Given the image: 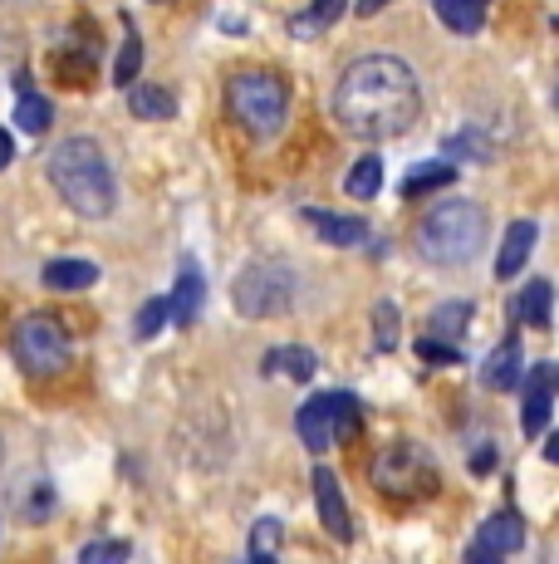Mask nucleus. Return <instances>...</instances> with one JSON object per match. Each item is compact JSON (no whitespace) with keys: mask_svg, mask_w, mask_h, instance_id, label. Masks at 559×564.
Instances as JSON below:
<instances>
[{"mask_svg":"<svg viewBox=\"0 0 559 564\" xmlns=\"http://www.w3.org/2000/svg\"><path fill=\"white\" fill-rule=\"evenodd\" d=\"M423 113V84L397 54H359L335 84V118L363 143L403 138Z\"/></svg>","mask_w":559,"mask_h":564,"instance_id":"1","label":"nucleus"},{"mask_svg":"<svg viewBox=\"0 0 559 564\" xmlns=\"http://www.w3.org/2000/svg\"><path fill=\"white\" fill-rule=\"evenodd\" d=\"M50 182H55L59 202L69 206L74 216H84V221L113 216L118 182H113L109 158H103V148L94 143V138H64L55 153H50Z\"/></svg>","mask_w":559,"mask_h":564,"instance_id":"2","label":"nucleus"},{"mask_svg":"<svg viewBox=\"0 0 559 564\" xmlns=\"http://www.w3.org/2000/svg\"><path fill=\"white\" fill-rule=\"evenodd\" d=\"M486 206L471 202V197H447L442 206H432V212L417 221V251L423 260H432V265H467V260L481 256V246H486Z\"/></svg>","mask_w":559,"mask_h":564,"instance_id":"3","label":"nucleus"},{"mask_svg":"<svg viewBox=\"0 0 559 564\" xmlns=\"http://www.w3.org/2000/svg\"><path fill=\"white\" fill-rule=\"evenodd\" d=\"M226 108L251 138H280L289 118V84L271 69H235L226 79Z\"/></svg>","mask_w":559,"mask_h":564,"instance_id":"4","label":"nucleus"},{"mask_svg":"<svg viewBox=\"0 0 559 564\" xmlns=\"http://www.w3.org/2000/svg\"><path fill=\"white\" fill-rule=\"evenodd\" d=\"M10 354H15L20 373L30 378H55L69 368L74 359V344H69V329L55 319V314H25L10 334Z\"/></svg>","mask_w":559,"mask_h":564,"instance_id":"5","label":"nucleus"},{"mask_svg":"<svg viewBox=\"0 0 559 564\" xmlns=\"http://www.w3.org/2000/svg\"><path fill=\"white\" fill-rule=\"evenodd\" d=\"M231 305L245 319H280L295 305V275L280 260H251L241 275L231 280Z\"/></svg>","mask_w":559,"mask_h":564,"instance_id":"6","label":"nucleus"},{"mask_svg":"<svg viewBox=\"0 0 559 564\" xmlns=\"http://www.w3.org/2000/svg\"><path fill=\"white\" fill-rule=\"evenodd\" d=\"M369 476H373V486H379L383 496H397V501H403V496L432 491V481H437V471H432V462H427V452L413 447V442H393V447H383Z\"/></svg>","mask_w":559,"mask_h":564,"instance_id":"7","label":"nucleus"},{"mask_svg":"<svg viewBox=\"0 0 559 564\" xmlns=\"http://www.w3.org/2000/svg\"><path fill=\"white\" fill-rule=\"evenodd\" d=\"M550 412H555V368L540 364V368H530V378H525V403H520L525 437H540V432L550 427Z\"/></svg>","mask_w":559,"mask_h":564,"instance_id":"8","label":"nucleus"},{"mask_svg":"<svg viewBox=\"0 0 559 564\" xmlns=\"http://www.w3.org/2000/svg\"><path fill=\"white\" fill-rule=\"evenodd\" d=\"M315 506H319V520H325L329 535H335L339 545H349V540H353V520H349V506H343L339 476L329 471V466H315Z\"/></svg>","mask_w":559,"mask_h":564,"instance_id":"9","label":"nucleus"},{"mask_svg":"<svg viewBox=\"0 0 559 564\" xmlns=\"http://www.w3.org/2000/svg\"><path fill=\"white\" fill-rule=\"evenodd\" d=\"M295 432H299V442H305L309 452L335 447V403H329V393L309 398V403L295 412Z\"/></svg>","mask_w":559,"mask_h":564,"instance_id":"10","label":"nucleus"},{"mask_svg":"<svg viewBox=\"0 0 559 564\" xmlns=\"http://www.w3.org/2000/svg\"><path fill=\"white\" fill-rule=\"evenodd\" d=\"M305 221L315 226V236L319 241H329V246H363L369 241V221H359V216H339V212H319V206H305Z\"/></svg>","mask_w":559,"mask_h":564,"instance_id":"11","label":"nucleus"},{"mask_svg":"<svg viewBox=\"0 0 559 564\" xmlns=\"http://www.w3.org/2000/svg\"><path fill=\"white\" fill-rule=\"evenodd\" d=\"M535 241H540V226L535 221H511V231H505L501 241V256H496V275L501 280H515L525 270V260H530Z\"/></svg>","mask_w":559,"mask_h":564,"instance_id":"12","label":"nucleus"},{"mask_svg":"<svg viewBox=\"0 0 559 564\" xmlns=\"http://www.w3.org/2000/svg\"><path fill=\"white\" fill-rule=\"evenodd\" d=\"M172 319L187 329L191 319L201 314V300H207V280H201V270H197V260H182V275H177V290H172Z\"/></svg>","mask_w":559,"mask_h":564,"instance_id":"13","label":"nucleus"},{"mask_svg":"<svg viewBox=\"0 0 559 564\" xmlns=\"http://www.w3.org/2000/svg\"><path fill=\"white\" fill-rule=\"evenodd\" d=\"M343 10H349V0H309L305 10H295V15H289V35H295V40H319L325 30L339 25Z\"/></svg>","mask_w":559,"mask_h":564,"instance_id":"14","label":"nucleus"},{"mask_svg":"<svg viewBox=\"0 0 559 564\" xmlns=\"http://www.w3.org/2000/svg\"><path fill=\"white\" fill-rule=\"evenodd\" d=\"M40 280H45V290H89V285H99V265L84 256H59V260H50Z\"/></svg>","mask_w":559,"mask_h":564,"instance_id":"15","label":"nucleus"},{"mask_svg":"<svg viewBox=\"0 0 559 564\" xmlns=\"http://www.w3.org/2000/svg\"><path fill=\"white\" fill-rule=\"evenodd\" d=\"M520 349H515V339H505L501 349L486 354V364H481V383L491 388V393H505V388L520 383Z\"/></svg>","mask_w":559,"mask_h":564,"instance_id":"16","label":"nucleus"},{"mask_svg":"<svg viewBox=\"0 0 559 564\" xmlns=\"http://www.w3.org/2000/svg\"><path fill=\"white\" fill-rule=\"evenodd\" d=\"M432 10L451 35H476V30L486 25L491 0H432Z\"/></svg>","mask_w":559,"mask_h":564,"instance_id":"17","label":"nucleus"},{"mask_svg":"<svg viewBox=\"0 0 559 564\" xmlns=\"http://www.w3.org/2000/svg\"><path fill=\"white\" fill-rule=\"evenodd\" d=\"M481 545H491L496 555H515V550L525 545V520L515 511L486 516V525H481Z\"/></svg>","mask_w":559,"mask_h":564,"instance_id":"18","label":"nucleus"},{"mask_svg":"<svg viewBox=\"0 0 559 564\" xmlns=\"http://www.w3.org/2000/svg\"><path fill=\"white\" fill-rule=\"evenodd\" d=\"M15 89H20L15 123L25 128V133H50V123H55V104H50L45 94H30V79H25V74L15 79Z\"/></svg>","mask_w":559,"mask_h":564,"instance_id":"19","label":"nucleus"},{"mask_svg":"<svg viewBox=\"0 0 559 564\" xmlns=\"http://www.w3.org/2000/svg\"><path fill=\"white\" fill-rule=\"evenodd\" d=\"M550 280H530V285L520 290V295H515V319L520 324H530V329H545V324H550Z\"/></svg>","mask_w":559,"mask_h":564,"instance_id":"20","label":"nucleus"},{"mask_svg":"<svg viewBox=\"0 0 559 564\" xmlns=\"http://www.w3.org/2000/svg\"><path fill=\"white\" fill-rule=\"evenodd\" d=\"M265 373H285L289 383H309L315 378V354L305 349V344H289V349H275V354H265Z\"/></svg>","mask_w":559,"mask_h":564,"instance_id":"21","label":"nucleus"},{"mask_svg":"<svg viewBox=\"0 0 559 564\" xmlns=\"http://www.w3.org/2000/svg\"><path fill=\"white\" fill-rule=\"evenodd\" d=\"M471 324V300H447L427 314V339H461Z\"/></svg>","mask_w":559,"mask_h":564,"instance_id":"22","label":"nucleus"},{"mask_svg":"<svg viewBox=\"0 0 559 564\" xmlns=\"http://www.w3.org/2000/svg\"><path fill=\"white\" fill-rule=\"evenodd\" d=\"M457 177V167H451L447 158H432V162H413V167L403 172V197H423V192L442 187V182Z\"/></svg>","mask_w":559,"mask_h":564,"instance_id":"23","label":"nucleus"},{"mask_svg":"<svg viewBox=\"0 0 559 564\" xmlns=\"http://www.w3.org/2000/svg\"><path fill=\"white\" fill-rule=\"evenodd\" d=\"M128 113L163 123V118L177 113V99H172L167 89H157V84H133V89H128Z\"/></svg>","mask_w":559,"mask_h":564,"instance_id":"24","label":"nucleus"},{"mask_svg":"<svg viewBox=\"0 0 559 564\" xmlns=\"http://www.w3.org/2000/svg\"><path fill=\"white\" fill-rule=\"evenodd\" d=\"M123 50L113 54V84L118 89H133V79H138V69H143V35H138V25L133 20H123Z\"/></svg>","mask_w":559,"mask_h":564,"instance_id":"25","label":"nucleus"},{"mask_svg":"<svg viewBox=\"0 0 559 564\" xmlns=\"http://www.w3.org/2000/svg\"><path fill=\"white\" fill-rule=\"evenodd\" d=\"M379 187H383V158L369 153V158L353 162V172H349V182H343V192H349V197H359V202H369V197H379Z\"/></svg>","mask_w":559,"mask_h":564,"instance_id":"26","label":"nucleus"},{"mask_svg":"<svg viewBox=\"0 0 559 564\" xmlns=\"http://www.w3.org/2000/svg\"><path fill=\"white\" fill-rule=\"evenodd\" d=\"M329 403H335V442H349L359 437L363 427V403L353 393H329Z\"/></svg>","mask_w":559,"mask_h":564,"instance_id":"27","label":"nucleus"},{"mask_svg":"<svg viewBox=\"0 0 559 564\" xmlns=\"http://www.w3.org/2000/svg\"><path fill=\"white\" fill-rule=\"evenodd\" d=\"M50 516H55V486L35 481L25 491V501H20V520H25V525H45Z\"/></svg>","mask_w":559,"mask_h":564,"instance_id":"28","label":"nucleus"},{"mask_svg":"<svg viewBox=\"0 0 559 564\" xmlns=\"http://www.w3.org/2000/svg\"><path fill=\"white\" fill-rule=\"evenodd\" d=\"M172 319V300L167 295H153L143 310H138V319H133V339H157V329Z\"/></svg>","mask_w":559,"mask_h":564,"instance_id":"29","label":"nucleus"},{"mask_svg":"<svg viewBox=\"0 0 559 564\" xmlns=\"http://www.w3.org/2000/svg\"><path fill=\"white\" fill-rule=\"evenodd\" d=\"M128 555H133L128 540H89L79 550V564H128Z\"/></svg>","mask_w":559,"mask_h":564,"instance_id":"30","label":"nucleus"},{"mask_svg":"<svg viewBox=\"0 0 559 564\" xmlns=\"http://www.w3.org/2000/svg\"><path fill=\"white\" fill-rule=\"evenodd\" d=\"M373 329H379V349L383 354L397 349V339H403V334H397V305H393V300H379V305H373Z\"/></svg>","mask_w":559,"mask_h":564,"instance_id":"31","label":"nucleus"},{"mask_svg":"<svg viewBox=\"0 0 559 564\" xmlns=\"http://www.w3.org/2000/svg\"><path fill=\"white\" fill-rule=\"evenodd\" d=\"M280 545V520H255L251 525V560H271V550Z\"/></svg>","mask_w":559,"mask_h":564,"instance_id":"32","label":"nucleus"},{"mask_svg":"<svg viewBox=\"0 0 559 564\" xmlns=\"http://www.w3.org/2000/svg\"><path fill=\"white\" fill-rule=\"evenodd\" d=\"M417 354L427 364H461V349L457 344H437V339H417Z\"/></svg>","mask_w":559,"mask_h":564,"instance_id":"33","label":"nucleus"},{"mask_svg":"<svg viewBox=\"0 0 559 564\" xmlns=\"http://www.w3.org/2000/svg\"><path fill=\"white\" fill-rule=\"evenodd\" d=\"M467 564H505V555H496L491 545H481V540H476V545L467 550Z\"/></svg>","mask_w":559,"mask_h":564,"instance_id":"34","label":"nucleus"},{"mask_svg":"<svg viewBox=\"0 0 559 564\" xmlns=\"http://www.w3.org/2000/svg\"><path fill=\"white\" fill-rule=\"evenodd\" d=\"M10 162H15V143H10V133H6V128H0V172H6Z\"/></svg>","mask_w":559,"mask_h":564,"instance_id":"35","label":"nucleus"},{"mask_svg":"<svg viewBox=\"0 0 559 564\" xmlns=\"http://www.w3.org/2000/svg\"><path fill=\"white\" fill-rule=\"evenodd\" d=\"M491 466H496V452L491 447H481L476 457H471V471H491Z\"/></svg>","mask_w":559,"mask_h":564,"instance_id":"36","label":"nucleus"},{"mask_svg":"<svg viewBox=\"0 0 559 564\" xmlns=\"http://www.w3.org/2000/svg\"><path fill=\"white\" fill-rule=\"evenodd\" d=\"M545 462L559 466V432H550V442H545Z\"/></svg>","mask_w":559,"mask_h":564,"instance_id":"37","label":"nucleus"},{"mask_svg":"<svg viewBox=\"0 0 559 564\" xmlns=\"http://www.w3.org/2000/svg\"><path fill=\"white\" fill-rule=\"evenodd\" d=\"M383 6H388V0H359V15H363V20H369V15H379V10H383Z\"/></svg>","mask_w":559,"mask_h":564,"instance_id":"38","label":"nucleus"},{"mask_svg":"<svg viewBox=\"0 0 559 564\" xmlns=\"http://www.w3.org/2000/svg\"><path fill=\"white\" fill-rule=\"evenodd\" d=\"M251 564H275V560H251Z\"/></svg>","mask_w":559,"mask_h":564,"instance_id":"39","label":"nucleus"},{"mask_svg":"<svg viewBox=\"0 0 559 564\" xmlns=\"http://www.w3.org/2000/svg\"><path fill=\"white\" fill-rule=\"evenodd\" d=\"M157 6H167V0H157Z\"/></svg>","mask_w":559,"mask_h":564,"instance_id":"40","label":"nucleus"}]
</instances>
